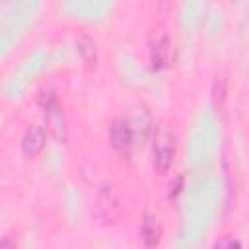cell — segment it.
Listing matches in <instances>:
<instances>
[{
	"label": "cell",
	"instance_id": "cell-1",
	"mask_svg": "<svg viewBox=\"0 0 249 249\" xmlns=\"http://www.w3.org/2000/svg\"><path fill=\"white\" fill-rule=\"evenodd\" d=\"M173 156H175V134H173V128L163 123L158 126V130L154 134V165H156V169L160 173H165L173 163Z\"/></svg>",
	"mask_w": 249,
	"mask_h": 249
},
{
	"label": "cell",
	"instance_id": "cell-2",
	"mask_svg": "<svg viewBox=\"0 0 249 249\" xmlns=\"http://www.w3.org/2000/svg\"><path fill=\"white\" fill-rule=\"evenodd\" d=\"M45 142H47V132L43 126L39 124H33L29 126L23 136H21V152L27 156V158H35L37 154H41V150L45 148Z\"/></svg>",
	"mask_w": 249,
	"mask_h": 249
},
{
	"label": "cell",
	"instance_id": "cell-3",
	"mask_svg": "<svg viewBox=\"0 0 249 249\" xmlns=\"http://www.w3.org/2000/svg\"><path fill=\"white\" fill-rule=\"evenodd\" d=\"M109 138H111L113 148H117V150H128L130 144H132V128H130V124L124 119L113 121L111 130H109Z\"/></svg>",
	"mask_w": 249,
	"mask_h": 249
},
{
	"label": "cell",
	"instance_id": "cell-4",
	"mask_svg": "<svg viewBox=\"0 0 249 249\" xmlns=\"http://www.w3.org/2000/svg\"><path fill=\"white\" fill-rule=\"evenodd\" d=\"M140 235H142V241H144L146 247H150V249L156 247L158 241H160V237H161V226H160V222L154 216L146 214L144 220H142V226H140Z\"/></svg>",
	"mask_w": 249,
	"mask_h": 249
},
{
	"label": "cell",
	"instance_id": "cell-5",
	"mask_svg": "<svg viewBox=\"0 0 249 249\" xmlns=\"http://www.w3.org/2000/svg\"><path fill=\"white\" fill-rule=\"evenodd\" d=\"M167 53H169V41L165 35H161L160 39H156V43L152 45V62L156 68L163 66L167 60Z\"/></svg>",
	"mask_w": 249,
	"mask_h": 249
},
{
	"label": "cell",
	"instance_id": "cell-6",
	"mask_svg": "<svg viewBox=\"0 0 249 249\" xmlns=\"http://www.w3.org/2000/svg\"><path fill=\"white\" fill-rule=\"evenodd\" d=\"M78 49H80V54H82L84 62H86L89 68L95 66V45H93V41H91L89 37L82 35V37L78 39Z\"/></svg>",
	"mask_w": 249,
	"mask_h": 249
},
{
	"label": "cell",
	"instance_id": "cell-7",
	"mask_svg": "<svg viewBox=\"0 0 249 249\" xmlns=\"http://www.w3.org/2000/svg\"><path fill=\"white\" fill-rule=\"evenodd\" d=\"M214 249H241V245H239V241H235V239H220V241L214 245Z\"/></svg>",
	"mask_w": 249,
	"mask_h": 249
},
{
	"label": "cell",
	"instance_id": "cell-8",
	"mask_svg": "<svg viewBox=\"0 0 249 249\" xmlns=\"http://www.w3.org/2000/svg\"><path fill=\"white\" fill-rule=\"evenodd\" d=\"M0 249H16V241L12 239V235H4V237H2Z\"/></svg>",
	"mask_w": 249,
	"mask_h": 249
}]
</instances>
